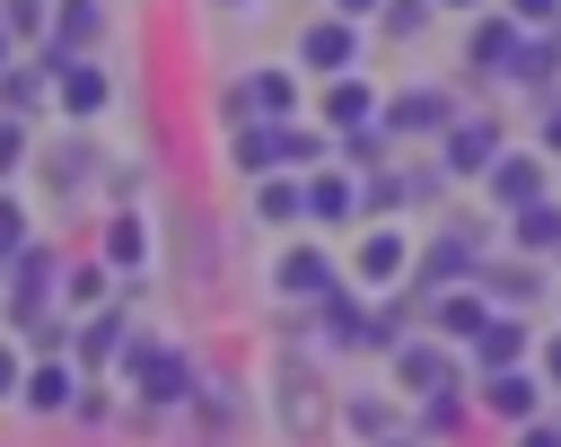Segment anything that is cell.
I'll return each mask as SVG.
<instances>
[{
    "label": "cell",
    "mask_w": 561,
    "mask_h": 447,
    "mask_svg": "<svg viewBox=\"0 0 561 447\" xmlns=\"http://www.w3.org/2000/svg\"><path fill=\"white\" fill-rule=\"evenodd\" d=\"M508 26H526V35H552V26H561V0H508Z\"/></svg>",
    "instance_id": "32"
},
{
    "label": "cell",
    "mask_w": 561,
    "mask_h": 447,
    "mask_svg": "<svg viewBox=\"0 0 561 447\" xmlns=\"http://www.w3.org/2000/svg\"><path fill=\"white\" fill-rule=\"evenodd\" d=\"M377 26L386 35H421L430 26V0H377Z\"/></svg>",
    "instance_id": "31"
},
{
    "label": "cell",
    "mask_w": 561,
    "mask_h": 447,
    "mask_svg": "<svg viewBox=\"0 0 561 447\" xmlns=\"http://www.w3.org/2000/svg\"><path fill=\"white\" fill-rule=\"evenodd\" d=\"M351 429H359V438H386V403L359 394V403H351Z\"/></svg>",
    "instance_id": "37"
},
{
    "label": "cell",
    "mask_w": 561,
    "mask_h": 447,
    "mask_svg": "<svg viewBox=\"0 0 561 447\" xmlns=\"http://www.w3.org/2000/svg\"><path fill=\"white\" fill-rule=\"evenodd\" d=\"M316 324H324L333 342H359V298H351V289H324V298H316Z\"/></svg>",
    "instance_id": "26"
},
{
    "label": "cell",
    "mask_w": 561,
    "mask_h": 447,
    "mask_svg": "<svg viewBox=\"0 0 561 447\" xmlns=\"http://www.w3.org/2000/svg\"><path fill=\"white\" fill-rule=\"evenodd\" d=\"M44 26H53V9H44V0H0V35H9V44H35Z\"/></svg>",
    "instance_id": "27"
},
{
    "label": "cell",
    "mask_w": 561,
    "mask_h": 447,
    "mask_svg": "<svg viewBox=\"0 0 561 447\" xmlns=\"http://www.w3.org/2000/svg\"><path fill=\"white\" fill-rule=\"evenodd\" d=\"M105 263H114V272H140V263H149V228H140V210H114V219H105Z\"/></svg>",
    "instance_id": "21"
},
{
    "label": "cell",
    "mask_w": 561,
    "mask_h": 447,
    "mask_svg": "<svg viewBox=\"0 0 561 447\" xmlns=\"http://www.w3.org/2000/svg\"><path fill=\"white\" fill-rule=\"evenodd\" d=\"M88 167H96V158H88L79 140H61V149L44 158V184H53V193H79V175H88Z\"/></svg>",
    "instance_id": "28"
},
{
    "label": "cell",
    "mask_w": 561,
    "mask_h": 447,
    "mask_svg": "<svg viewBox=\"0 0 561 447\" xmlns=\"http://www.w3.org/2000/svg\"><path fill=\"white\" fill-rule=\"evenodd\" d=\"M543 377H552V386H561V333H552V342H543Z\"/></svg>",
    "instance_id": "41"
},
{
    "label": "cell",
    "mask_w": 561,
    "mask_h": 447,
    "mask_svg": "<svg viewBox=\"0 0 561 447\" xmlns=\"http://www.w3.org/2000/svg\"><path fill=\"white\" fill-rule=\"evenodd\" d=\"M0 105H9V114H35V105H44V70H35V61H9V70H0Z\"/></svg>",
    "instance_id": "25"
},
{
    "label": "cell",
    "mask_w": 561,
    "mask_h": 447,
    "mask_svg": "<svg viewBox=\"0 0 561 447\" xmlns=\"http://www.w3.org/2000/svg\"><path fill=\"white\" fill-rule=\"evenodd\" d=\"M473 359H482V368H526V324H517V316H491V324L473 333Z\"/></svg>",
    "instance_id": "19"
},
{
    "label": "cell",
    "mask_w": 561,
    "mask_h": 447,
    "mask_svg": "<svg viewBox=\"0 0 561 447\" xmlns=\"http://www.w3.org/2000/svg\"><path fill=\"white\" fill-rule=\"evenodd\" d=\"M377 447H421V438H377Z\"/></svg>",
    "instance_id": "45"
},
{
    "label": "cell",
    "mask_w": 561,
    "mask_h": 447,
    "mask_svg": "<svg viewBox=\"0 0 561 447\" xmlns=\"http://www.w3.org/2000/svg\"><path fill=\"white\" fill-rule=\"evenodd\" d=\"M430 9H482V0H430Z\"/></svg>",
    "instance_id": "44"
},
{
    "label": "cell",
    "mask_w": 561,
    "mask_h": 447,
    "mask_svg": "<svg viewBox=\"0 0 561 447\" xmlns=\"http://www.w3.org/2000/svg\"><path fill=\"white\" fill-rule=\"evenodd\" d=\"M377 123H386V140H394V131H447V123H456V96H438V88H403V96H386Z\"/></svg>",
    "instance_id": "7"
},
{
    "label": "cell",
    "mask_w": 561,
    "mask_h": 447,
    "mask_svg": "<svg viewBox=\"0 0 561 447\" xmlns=\"http://www.w3.org/2000/svg\"><path fill=\"white\" fill-rule=\"evenodd\" d=\"M219 9H245V0H219Z\"/></svg>",
    "instance_id": "47"
},
{
    "label": "cell",
    "mask_w": 561,
    "mask_h": 447,
    "mask_svg": "<svg viewBox=\"0 0 561 447\" xmlns=\"http://www.w3.org/2000/svg\"><path fill=\"white\" fill-rule=\"evenodd\" d=\"M368 9H377V0H342V18H368Z\"/></svg>",
    "instance_id": "43"
},
{
    "label": "cell",
    "mask_w": 561,
    "mask_h": 447,
    "mask_svg": "<svg viewBox=\"0 0 561 447\" xmlns=\"http://www.w3.org/2000/svg\"><path fill=\"white\" fill-rule=\"evenodd\" d=\"M254 210L263 219H298V184H254Z\"/></svg>",
    "instance_id": "34"
},
{
    "label": "cell",
    "mask_w": 561,
    "mask_h": 447,
    "mask_svg": "<svg viewBox=\"0 0 561 447\" xmlns=\"http://www.w3.org/2000/svg\"><path fill=\"white\" fill-rule=\"evenodd\" d=\"M18 377H26V368H18V351H0V403L18 394Z\"/></svg>",
    "instance_id": "40"
},
{
    "label": "cell",
    "mask_w": 561,
    "mask_h": 447,
    "mask_svg": "<svg viewBox=\"0 0 561 447\" xmlns=\"http://www.w3.org/2000/svg\"><path fill=\"white\" fill-rule=\"evenodd\" d=\"M403 272H412V237H403V228L359 237V280H368V289H394Z\"/></svg>",
    "instance_id": "11"
},
{
    "label": "cell",
    "mask_w": 561,
    "mask_h": 447,
    "mask_svg": "<svg viewBox=\"0 0 561 447\" xmlns=\"http://www.w3.org/2000/svg\"><path fill=\"white\" fill-rule=\"evenodd\" d=\"M61 79V114H79V123H96L105 105H114V79L96 70V61H70V70H53Z\"/></svg>",
    "instance_id": "12"
},
{
    "label": "cell",
    "mask_w": 561,
    "mask_h": 447,
    "mask_svg": "<svg viewBox=\"0 0 561 447\" xmlns=\"http://www.w3.org/2000/svg\"><path fill=\"white\" fill-rule=\"evenodd\" d=\"M482 175H491V202H500V210H526V202H543V184H552V167H543L535 149H500Z\"/></svg>",
    "instance_id": "4"
},
{
    "label": "cell",
    "mask_w": 561,
    "mask_h": 447,
    "mask_svg": "<svg viewBox=\"0 0 561 447\" xmlns=\"http://www.w3.org/2000/svg\"><path fill=\"white\" fill-rule=\"evenodd\" d=\"M403 193H412V184H403V175H386V167H377V175H368V184H359V210H377V219H394V210H403Z\"/></svg>",
    "instance_id": "29"
},
{
    "label": "cell",
    "mask_w": 561,
    "mask_h": 447,
    "mask_svg": "<svg viewBox=\"0 0 561 447\" xmlns=\"http://www.w3.org/2000/svg\"><path fill=\"white\" fill-rule=\"evenodd\" d=\"M421 429H430V438H456V429H465V394H447V386H438V394H430V412H421Z\"/></svg>",
    "instance_id": "30"
},
{
    "label": "cell",
    "mask_w": 561,
    "mask_h": 447,
    "mask_svg": "<svg viewBox=\"0 0 561 447\" xmlns=\"http://www.w3.org/2000/svg\"><path fill=\"white\" fill-rule=\"evenodd\" d=\"M123 342H131V316H123V307H96V316L79 324V351H70V359H79V368H105Z\"/></svg>",
    "instance_id": "17"
},
{
    "label": "cell",
    "mask_w": 561,
    "mask_h": 447,
    "mask_svg": "<svg viewBox=\"0 0 561 447\" xmlns=\"http://www.w3.org/2000/svg\"><path fill=\"white\" fill-rule=\"evenodd\" d=\"M324 123H342V131H359V123H377V88L368 79H324Z\"/></svg>",
    "instance_id": "18"
},
{
    "label": "cell",
    "mask_w": 561,
    "mask_h": 447,
    "mask_svg": "<svg viewBox=\"0 0 561 447\" xmlns=\"http://www.w3.org/2000/svg\"><path fill=\"white\" fill-rule=\"evenodd\" d=\"M491 158H500V131H491L482 114H456V123H447V175H482Z\"/></svg>",
    "instance_id": "9"
},
{
    "label": "cell",
    "mask_w": 561,
    "mask_h": 447,
    "mask_svg": "<svg viewBox=\"0 0 561 447\" xmlns=\"http://www.w3.org/2000/svg\"><path fill=\"white\" fill-rule=\"evenodd\" d=\"M473 254H482V245H473V228H447V237L421 254V280H430V289H456V280L473 272Z\"/></svg>",
    "instance_id": "15"
},
{
    "label": "cell",
    "mask_w": 561,
    "mask_h": 447,
    "mask_svg": "<svg viewBox=\"0 0 561 447\" xmlns=\"http://www.w3.org/2000/svg\"><path fill=\"white\" fill-rule=\"evenodd\" d=\"M272 403H280V429H289L298 447H316L324 421H333V403H324V386H316L307 359H280V368H272Z\"/></svg>",
    "instance_id": "1"
},
{
    "label": "cell",
    "mask_w": 561,
    "mask_h": 447,
    "mask_svg": "<svg viewBox=\"0 0 561 447\" xmlns=\"http://www.w3.org/2000/svg\"><path fill=\"white\" fill-rule=\"evenodd\" d=\"M491 298H535V272H526V263H508V272H491Z\"/></svg>",
    "instance_id": "36"
},
{
    "label": "cell",
    "mask_w": 561,
    "mask_h": 447,
    "mask_svg": "<svg viewBox=\"0 0 561 447\" xmlns=\"http://www.w3.org/2000/svg\"><path fill=\"white\" fill-rule=\"evenodd\" d=\"M245 114H254V123H289V114H298V79H289V70H254V79L228 96V123H245Z\"/></svg>",
    "instance_id": "6"
},
{
    "label": "cell",
    "mask_w": 561,
    "mask_h": 447,
    "mask_svg": "<svg viewBox=\"0 0 561 447\" xmlns=\"http://www.w3.org/2000/svg\"><path fill=\"white\" fill-rule=\"evenodd\" d=\"M394 386L403 394H438L447 386V342H394Z\"/></svg>",
    "instance_id": "13"
},
{
    "label": "cell",
    "mask_w": 561,
    "mask_h": 447,
    "mask_svg": "<svg viewBox=\"0 0 561 447\" xmlns=\"http://www.w3.org/2000/svg\"><path fill=\"white\" fill-rule=\"evenodd\" d=\"M9 167H26V131H18V123H0V175H9Z\"/></svg>",
    "instance_id": "38"
},
{
    "label": "cell",
    "mask_w": 561,
    "mask_h": 447,
    "mask_svg": "<svg viewBox=\"0 0 561 447\" xmlns=\"http://www.w3.org/2000/svg\"><path fill=\"white\" fill-rule=\"evenodd\" d=\"M18 394H26V412H61V403H70V359L26 368V377H18Z\"/></svg>",
    "instance_id": "23"
},
{
    "label": "cell",
    "mask_w": 561,
    "mask_h": 447,
    "mask_svg": "<svg viewBox=\"0 0 561 447\" xmlns=\"http://www.w3.org/2000/svg\"><path fill=\"white\" fill-rule=\"evenodd\" d=\"M517 447H561V429L552 421H517Z\"/></svg>",
    "instance_id": "39"
},
{
    "label": "cell",
    "mask_w": 561,
    "mask_h": 447,
    "mask_svg": "<svg viewBox=\"0 0 561 447\" xmlns=\"http://www.w3.org/2000/svg\"><path fill=\"white\" fill-rule=\"evenodd\" d=\"M123 377H131L149 403H184V394H193V359H184V351H167V342H149V333H131V342H123Z\"/></svg>",
    "instance_id": "2"
},
{
    "label": "cell",
    "mask_w": 561,
    "mask_h": 447,
    "mask_svg": "<svg viewBox=\"0 0 561 447\" xmlns=\"http://www.w3.org/2000/svg\"><path fill=\"white\" fill-rule=\"evenodd\" d=\"M18 245H26V210H18V202H0V272L18 263Z\"/></svg>",
    "instance_id": "35"
},
{
    "label": "cell",
    "mask_w": 561,
    "mask_h": 447,
    "mask_svg": "<svg viewBox=\"0 0 561 447\" xmlns=\"http://www.w3.org/2000/svg\"><path fill=\"white\" fill-rule=\"evenodd\" d=\"M175 272H184V280H193V289H202V280H210V272H219V245H210V219H202V210H193V202H184V210H175Z\"/></svg>",
    "instance_id": "10"
},
{
    "label": "cell",
    "mask_w": 561,
    "mask_h": 447,
    "mask_svg": "<svg viewBox=\"0 0 561 447\" xmlns=\"http://www.w3.org/2000/svg\"><path fill=\"white\" fill-rule=\"evenodd\" d=\"M517 35H526V26H508V18H482V26H473V70H508Z\"/></svg>",
    "instance_id": "24"
},
{
    "label": "cell",
    "mask_w": 561,
    "mask_h": 447,
    "mask_svg": "<svg viewBox=\"0 0 561 447\" xmlns=\"http://www.w3.org/2000/svg\"><path fill=\"white\" fill-rule=\"evenodd\" d=\"M298 210H307V219H324V228H342V219L359 210V193H351V184H342L333 167H316V175L298 184Z\"/></svg>",
    "instance_id": "14"
},
{
    "label": "cell",
    "mask_w": 561,
    "mask_h": 447,
    "mask_svg": "<svg viewBox=\"0 0 561 447\" xmlns=\"http://www.w3.org/2000/svg\"><path fill=\"white\" fill-rule=\"evenodd\" d=\"M0 70H9V35H0Z\"/></svg>",
    "instance_id": "46"
},
{
    "label": "cell",
    "mask_w": 561,
    "mask_h": 447,
    "mask_svg": "<svg viewBox=\"0 0 561 447\" xmlns=\"http://www.w3.org/2000/svg\"><path fill=\"white\" fill-rule=\"evenodd\" d=\"M359 342L394 351V342H403V307H377V316H359Z\"/></svg>",
    "instance_id": "33"
},
{
    "label": "cell",
    "mask_w": 561,
    "mask_h": 447,
    "mask_svg": "<svg viewBox=\"0 0 561 447\" xmlns=\"http://www.w3.org/2000/svg\"><path fill=\"white\" fill-rule=\"evenodd\" d=\"M359 61V35H351V18H316L307 35H298V70H316V79H342Z\"/></svg>",
    "instance_id": "5"
},
{
    "label": "cell",
    "mask_w": 561,
    "mask_h": 447,
    "mask_svg": "<svg viewBox=\"0 0 561 447\" xmlns=\"http://www.w3.org/2000/svg\"><path fill=\"white\" fill-rule=\"evenodd\" d=\"M482 403H491L500 421H535V377H526V368H491V377H482Z\"/></svg>",
    "instance_id": "20"
},
{
    "label": "cell",
    "mask_w": 561,
    "mask_h": 447,
    "mask_svg": "<svg viewBox=\"0 0 561 447\" xmlns=\"http://www.w3.org/2000/svg\"><path fill=\"white\" fill-rule=\"evenodd\" d=\"M491 324V298L482 289H438L430 298V342H473Z\"/></svg>",
    "instance_id": "8"
},
{
    "label": "cell",
    "mask_w": 561,
    "mask_h": 447,
    "mask_svg": "<svg viewBox=\"0 0 561 447\" xmlns=\"http://www.w3.org/2000/svg\"><path fill=\"white\" fill-rule=\"evenodd\" d=\"M105 35V0H61L53 9V44H35V70L53 79V70H70V53H88Z\"/></svg>",
    "instance_id": "3"
},
{
    "label": "cell",
    "mask_w": 561,
    "mask_h": 447,
    "mask_svg": "<svg viewBox=\"0 0 561 447\" xmlns=\"http://www.w3.org/2000/svg\"><path fill=\"white\" fill-rule=\"evenodd\" d=\"M517 219V254H552L561 245V202L543 193V202H526V210H508Z\"/></svg>",
    "instance_id": "22"
},
{
    "label": "cell",
    "mask_w": 561,
    "mask_h": 447,
    "mask_svg": "<svg viewBox=\"0 0 561 447\" xmlns=\"http://www.w3.org/2000/svg\"><path fill=\"white\" fill-rule=\"evenodd\" d=\"M272 280H280L289 298H324V289H333V263H324V245H289V254L272 263Z\"/></svg>",
    "instance_id": "16"
},
{
    "label": "cell",
    "mask_w": 561,
    "mask_h": 447,
    "mask_svg": "<svg viewBox=\"0 0 561 447\" xmlns=\"http://www.w3.org/2000/svg\"><path fill=\"white\" fill-rule=\"evenodd\" d=\"M543 149H561V105H552V114H543Z\"/></svg>",
    "instance_id": "42"
}]
</instances>
